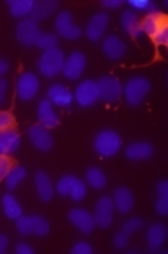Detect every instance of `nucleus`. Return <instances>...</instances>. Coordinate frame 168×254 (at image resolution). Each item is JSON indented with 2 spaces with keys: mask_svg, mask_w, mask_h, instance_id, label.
Masks as SVG:
<instances>
[{
  "mask_svg": "<svg viewBox=\"0 0 168 254\" xmlns=\"http://www.w3.org/2000/svg\"><path fill=\"white\" fill-rule=\"evenodd\" d=\"M144 34H147L154 41V44L165 46L168 41V23L167 16L163 12H151L144 18V21L140 23Z\"/></svg>",
  "mask_w": 168,
  "mask_h": 254,
  "instance_id": "obj_1",
  "label": "nucleus"
},
{
  "mask_svg": "<svg viewBox=\"0 0 168 254\" xmlns=\"http://www.w3.org/2000/svg\"><path fill=\"white\" fill-rule=\"evenodd\" d=\"M149 91H151V82L144 75H135V77L128 79L126 84L123 86L124 100H126V104L133 105V107L142 104L144 98L149 95Z\"/></svg>",
  "mask_w": 168,
  "mask_h": 254,
  "instance_id": "obj_2",
  "label": "nucleus"
},
{
  "mask_svg": "<svg viewBox=\"0 0 168 254\" xmlns=\"http://www.w3.org/2000/svg\"><path fill=\"white\" fill-rule=\"evenodd\" d=\"M121 137L117 131L114 130H102L97 133L95 137V142H93V147L97 151L98 156H104V158H111V156H116L117 153L121 151Z\"/></svg>",
  "mask_w": 168,
  "mask_h": 254,
  "instance_id": "obj_3",
  "label": "nucleus"
},
{
  "mask_svg": "<svg viewBox=\"0 0 168 254\" xmlns=\"http://www.w3.org/2000/svg\"><path fill=\"white\" fill-rule=\"evenodd\" d=\"M65 64V55L60 48H53L48 51H42L41 58L37 62L39 72L44 77H55L56 74H60Z\"/></svg>",
  "mask_w": 168,
  "mask_h": 254,
  "instance_id": "obj_4",
  "label": "nucleus"
},
{
  "mask_svg": "<svg viewBox=\"0 0 168 254\" xmlns=\"http://www.w3.org/2000/svg\"><path fill=\"white\" fill-rule=\"evenodd\" d=\"M16 230L21 235L44 237L49 233V221L42 216H21L16 219Z\"/></svg>",
  "mask_w": 168,
  "mask_h": 254,
  "instance_id": "obj_5",
  "label": "nucleus"
},
{
  "mask_svg": "<svg viewBox=\"0 0 168 254\" xmlns=\"http://www.w3.org/2000/svg\"><path fill=\"white\" fill-rule=\"evenodd\" d=\"M56 193L61 196H70L72 200L79 202L86 196V184L75 176H63L56 183Z\"/></svg>",
  "mask_w": 168,
  "mask_h": 254,
  "instance_id": "obj_6",
  "label": "nucleus"
},
{
  "mask_svg": "<svg viewBox=\"0 0 168 254\" xmlns=\"http://www.w3.org/2000/svg\"><path fill=\"white\" fill-rule=\"evenodd\" d=\"M39 88H41V81L34 72H23L16 81V93L23 102L34 100L39 93Z\"/></svg>",
  "mask_w": 168,
  "mask_h": 254,
  "instance_id": "obj_7",
  "label": "nucleus"
},
{
  "mask_svg": "<svg viewBox=\"0 0 168 254\" xmlns=\"http://www.w3.org/2000/svg\"><path fill=\"white\" fill-rule=\"evenodd\" d=\"M55 28L56 34L63 39H68V41H75L82 35V30L74 23V16H72L70 11H61L56 16Z\"/></svg>",
  "mask_w": 168,
  "mask_h": 254,
  "instance_id": "obj_8",
  "label": "nucleus"
},
{
  "mask_svg": "<svg viewBox=\"0 0 168 254\" xmlns=\"http://www.w3.org/2000/svg\"><path fill=\"white\" fill-rule=\"evenodd\" d=\"M98 88V97L100 100L107 102V104H114L121 98L123 95V86L121 82L117 81L116 77H111V75H105V77H100L97 82Z\"/></svg>",
  "mask_w": 168,
  "mask_h": 254,
  "instance_id": "obj_9",
  "label": "nucleus"
},
{
  "mask_svg": "<svg viewBox=\"0 0 168 254\" xmlns=\"http://www.w3.org/2000/svg\"><path fill=\"white\" fill-rule=\"evenodd\" d=\"M74 100L77 102L81 107H93L100 97H98V88H97V81H91L86 79L82 81L74 91Z\"/></svg>",
  "mask_w": 168,
  "mask_h": 254,
  "instance_id": "obj_10",
  "label": "nucleus"
},
{
  "mask_svg": "<svg viewBox=\"0 0 168 254\" xmlns=\"http://www.w3.org/2000/svg\"><path fill=\"white\" fill-rule=\"evenodd\" d=\"M39 32H41L39 30V23L32 18H25L16 26V39H18L19 44H23L25 48H30V46H35Z\"/></svg>",
  "mask_w": 168,
  "mask_h": 254,
  "instance_id": "obj_11",
  "label": "nucleus"
},
{
  "mask_svg": "<svg viewBox=\"0 0 168 254\" xmlns=\"http://www.w3.org/2000/svg\"><path fill=\"white\" fill-rule=\"evenodd\" d=\"M95 224L100 228H109L114 219V203H112V196H102L98 198L97 205H95Z\"/></svg>",
  "mask_w": 168,
  "mask_h": 254,
  "instance_id": "obj_12",
  "label": "nucleus"
},
{
  "mask_svg": "<svg viewBox=\"0 0 168 254\" xmlns=\"http://www.w3.org/2000/svg\"><path fill=\"white\" fill-rule=\"evenodd\" d=\"M84 68H86V56H84V53L74 51V53H70L68 58H65V64H63L61 72H63V75L67 79L75 81V79H79L82 75Z\"/></svg>",
  "mask_w": 168,
  "mask_h": 254,
  "instance_id": "obj_13",
  "label": "nucleus"
},
{
  "mask_svg": "<svg viewBox=\"0 0 168 254\" xmlns=\"http://www.w3.org/2000/svg\"><path fill=\"white\" fill-rule=\"evenodd\" d=\"M109 21H111V18L107 16V12H97V14H93L90 21H88L86 30H84L86 37L91 42H98L104 37L105 30H107L109 26Z\"/></svg>",
  "mask_w": 168,
  "mask_h": 254,
  "instance_id": "obj_14",
  "label": "nucleus"
},
{
  "mask_svg": "<svg viewBox=\"0 0 168 254\" xmlns=\"http://www.w3.org/2000/svg\"><path fill=\"white\" fill-rule=\"evenodd\" d=\"M102 51L107 56L109 60H121L126 55L128 48L126 42L119 37V35H107L102 41Z\"/></svg>",
  "mask_w": 168,
  "mask_h": 254,
  "instance_id": "obj_15",
  "label": "nucleus"
},
{
  "mask_svg": "<svg viewBox=\"0 0 168 254\" xmlns=\"http://www.w3.org/2000/svg\"><path fill=\"white\" fill-rule=\"evenodd\" d=\"M68 219L82 233H91L95 230V226H97L93 214L88 212L86 209H72L68 212Z\"/></svg>",
  "mask_w": 168,
  "mask_h": 254,
  "instance_id": "obj_16",
  "label": "nucleus"
},
{
  "mask_svg": "<svg viewBox=\"0 0 168 254\" xmlns=\"http://www.w3.org/2000/svg\"><path fill=\"white\" fill-rule=\"evenodd\" d=\"M48 100L51 102L53 105L56 107H68L74 100V93H70L67 86L60 84V82H56V84H51L48 88Z\"/></svg>",
  "mask_w": 168,
  "mask_h": 254,
  "instance_id": "obj_17",
  "label": "nucleus"
},
{
  "mask_svg": "<svg viewBox=\"0 0 168 254\" xmlns=\"http://www.w3.org/2000/svg\"><path fill=\"white\" fill-rule=\"evenodd\" d=\"M167 235H168L167 224L163 223H154L147 230V244H149L151 253H163V244L167 240Z\"/></svg>",
  "mask_w": 168,
  "mask_h": 254,
  "instance_id": "obj_18",
  "label": "nucleus"
},
{
  "mask_svg": "<svg viewBox=\"0 0 168 254\" xmlns=\"http://www.w3.org/2000/svg\"><path fill=\"white\" fill-rule=\"evenodd\" d=\"M28 137H30L32 144L37 147L39 151H49L53 147V135L42 125H35L28 130Z\"/></svg>",
  "mask_w": 168,
  "mask_h": 254,
  "instance_id": "obj_19",
  "label": "nucleus"
},
{
  "mask_svg": "<svg viewBox=\"0 0 168 254\" xmlns=\"http://www.w3.org/2000/svg\"><path fill=\"white\" fill-rule=\"evenodd\" d=\"M112 203H114V209H117V212L128 214L133 209V203H135L131 190H128V188H124V186L117 188V190L114 191V194H112Z\"/></svg>",
  "mask_w": 168,
  "mask_h": 254,
  "instance_id": "obj_20",
  "label": "nucleus"
},
{
  "mask_svg": "<svg viewBox=\"0 0 168 254\" xmlns=\"http://www.w3.org/2000/svg\"><path fill=\"white\" fill-rule=\"evenodd\" d=\"M35 181V190H37V194L39 198L42 202H49V200L55 196V186H53V181L44 170H39L34 177Z\"/></svg>",
  "mask_w": 168,
  "mask_h": 254,
  "instance_id": "obj_21",
  "label": "nucleus"
},
{
  "mask_svg": "<svg viewBox=\"0 0 168 254\" xmlns=\"http://www.w3.org/2000/svg\"><path fill=\"white\" fill-rule=\"evenodd\" d=\"M37 116L41 120V125L46 128H55L56 125L60 123L58 120V114L55 111V105L46 98V100H41L37 105Z\"/></svg>",
  "mask_w": 168,
  "mask_h": 254,
  "instance_id": "obj_22",
  "label": "nucleus"
},
{
  "mask_svg": "<svg viewBox=\"0 0 168 254\" xmlns=\"http://www.w3.org/2000/svg\"><path fill=\"white\" fill-rule=\"evenodd\" d=\"M154 146L151 142H133L126 147V158L131 161H146L153 158Z\"/></svg>",
  "mask_w": 168,
  "mask_h": 254,
  "instance_id": "obj_23",
  "label": "nucleus"
},
{
  "mask_svg": "<svg viewBox=\"0 0 168 254\" xmlns=\"http://www.w3.org/2000/svg\"><path fill=\"white\" fill-rule=\"evenodd\" d=\"M19 144H21V137L14 128L0 131V154H5V156L12 154L14 151H18Z\"/></svg>",
  "mask_w": 168,
  "mask_h": 254,
  "instance_id": "obj_24",
  "label": "nucleus"
},
{
  "mask_svg": "<svg viewBox=\"0 0 168 254\" xmlns=\"http://www.w3.org/2000/svg\"><path fill=\"white\" fill-rule=\"evenodd\" d=\"M121 26L128 35H131L133 39H138L140 35H144L142 28H140V19H138L137 12L135 11H124L121 14Z\"/></svg>",
  "mask_w": 168,
  "mask_h": 254,
  "instance_id": "obj_25",
  "label": "nucleus"
},
{
  "mask_svg": "<svg viewBox=\"0 0 168 254\" xmlns=\"http://www.w3.org/2000/svg\"><path fill=\"white\" fill-rule=\"evenodd\" d=\"M60 2L56 0H41V2H34V7H32V19L35 21H41V19H46L48 16L53 14V11H56Z\"/></svg>",
  "mask_w": 168,
  "mask_h": 254,
  "instance_id": "obj_26",
  "label": "nucleus"
},
{
  "mask_svg": "<svg viewBox=\"0 0 168 254\" xmlns=\"http://www.w3.org/2000/svg\"><path fill=\"white\" fill-rule=\"evenodd\" d=\"M2 209L9 219H18L23 216V207L12 194H4L2 196Z\"/></svg>",
  "mask_w": 168,
  "mask_h": 254,
  "instance_id": "obj_27",
  "label": "nucleus"
},
{
  "mask_svg": "<svg viewBox=\"0 0 168 254\" xmlns=\"http://www.w3.org/2000/svg\"><path fill=\"white\" fill-rule=\"evenodd\" d=\"M7 5L11 9V14L14 18L25 19V16H28L34 7V0H7Z\"/></svg>",
  "mask_w": 168,
  "mask_h": 254,
  "instance_id": "obj_28",
  "label": "nucleus"
},
{
  "mask_svg": "<svg viewBox=\"0 0 168 254\" xmlns=\"http://www.w3.org/2000/svg\"><path fill=\"white\" fill-rule=\"evenodd\" d=\"M86 183L95 190H104L105 184H107V177H105V174L102 172L100 168L91 167L86 170Z\"/></svg>",
  "mask_w": 168,
  "mask_h": 254,
  "instance_id": "obj_29",
  "label": "nucleus"
},
{
  "mask_svg": "<svg viewBox=\"0 0 168 254\" xmlns=\"http://www.w3.org/2000/svg\"><path fill=\"white\" fill-rule=\"evenodd\" d=\"M25 177H26V168L21 167V165H16V167H12L9 170L7 177H5V186L9 190H14V188L19 186L21 181H25Z\"/></svg>",
  "mask_w": 168,
  "mask_h": 254,
  "instance_id": "obj_30",
  "label": "nucleus"
},
{
  "mask_svg": "<svg viewBox=\"0 0 168 254\" xmlns=\"http://www.w3.org/2000/svg\"><path fill=\"white\" fill-rule=\"evenodd\" d=\"M58 35L51 34V32H39L37 41H35V46L41 48L42 51H48V49L58 48Z\"/></svg>",
  "mask_w": 168,
  "mask_h": 254,
  "instance_id": "obj_31",
  "label": "nucleus"
},
{
  "mask_svg": "<svg viewBox=\"0 0 168 254\" xmlns=\"http://www.w3.org/2000/svg\"><path fill=\"white\" fill-rule=\"evenodd\" d=\"M128 4L131 5L133 9H138V11H146V12H156L158 5L156 2H151V0H128ZM131 9V11H133Z\"/></svg>",
  "mask_w": 168,
  "mask_h": 254,
  "instance_id": "obj_32",
  "label": "nucleus"
},
{
  "mask_svg": "<svg viewBox=\"0 0 168 254\" xmlns=\"http://www.w3.org/2000/svg\"><path fill=\"white\" fill-rule=\"evenodd\" d=\"M142 226H144V219H140V217H131V219H128L126 223L123 224L121 230L130 237V235H133V233H137L138 230H142Z\"/></svg>",
  "mask_w": 168,
  "mask_h": 254,
  "instance_id": "obj_33",
  "label": "nucleus"
},
{
  "mask_svg": "<svg viewBox=\"0 0 168 254\" xmlns=\"http://www.w3.org/2000/svg\"><path fill=\"white\" fill-rule=\"evenodd\" d=\"M12 125H14V118H12L11 112L0 111V131L11 130Z\"/></svg>",
  "mask_w": 168,
  "mask_h": 254,
  "instance_id": "obj_34",
  "label": "nucleus"
},
{
  "mask_svg": "<svg viewBox=\"0 0 168 254\" xmlns=\"http://www.w3.org/2000/svg\"><path fill=\"white\" fill-rule=\"evenodd\" d=\"M11 168H12V163H11V160H9V156L0 154V181H5V177H7Z\"/></svg>",
  "mask_w": 168,
  "mask_h": 254,
  "instance_id": "obj_35",
  "label": "nucleus"
},
{
  "mask_svg": "<svg viewBox=\"0 0 168 254\" xmlns=\"http://www.w3.org/2000/svg\"><path fill=\"white\" fill-rule=\"evenodd\" d=\"M112 244H114L116 249H126L128 247V235L121 230V232H117L116 235L112 237Z\"/></svg>",
  "mask_w": 168,
  "mask_h": 254,
  "instance_id": "obj_36",
  "label": "nucleus"
},
{
  "mask_svg": "<svg viewBox=\"0 0 168 254\" xmlns=\"http://www.w3.org/2000/svg\"><path fill=\"white\" fill-rule=\"evenodd\" d=\"M72 254H93V247L88 242H77L72 247Z\"/></svg>",
  "mask_w": 168,
  "mask_h": 254,
  "instance_id": "obj_37",
  "label": "nucleus"
},
{
  "mask_svg": "<svg viewBox=\"0 0 168 254\" xmlns=\"http://www.w3.org/2000/svg\"><path fill=\"white\" fill-rule=\"evenodd\" d=\"M156 210L161 216H167L168 214V194H160V198L156 202Z\"/></svg>",
  "mask_w": 168,
  "mask_h": 254,
  "instance_id": "obj_38",
  "label": "nucleus"
},
{
  "mask_svg": "<svg viewBox=\"0 0 168 254\" xmlns=\"http://www.w3.org/2000/svg\"><path fill=\"white\" fill-rule=\"evenodd\" d=\"M7 81H5L4 77H0V105L2 104H5V98H7Z\"/></svg>",
  "mask_w": 168,
  "mask_h": 254,
  "instance_id": "obj_39",
  "label": "nucleus"
},
{
  "mask_svg": "<svg viewBox=\"0 0 168 254\" xmlns=\"http://www.w3.org/2000/svg\"><path fill=\"white\" fill-rule=\"evenodd\" d=\"M16 254H34V247L28 246L26 242H19L16 246Z\"/></svg>",
  "mask_w": 168,
  "mask_h": 254,
  "instance_id": "obj_40",
  "label": "nucleus"
},
{
  "mask_svg": "<svg viewBox=\"0 0 168 254\" xmlns=\"http://www.w3.org/2000/svg\"><path fill=\"white\" fill-rule=\"evenodd\" d=\"M123 4H124L123 0H104V2H102V5H104V7H107V9H117V7H121Z\"/></svg>",
  "mask_w": 168,
  "mask_h": 254,
  "instance_id": "obj_41",
  "label": "nucleus"
},
{
  "mask_svg": "<svg viewBox=\"0 0 168 254\" xmlns=\"http://www.w3.org/2000/svg\"><path fill=\"white\" fill-rule=\"evenodd\" d=\"M7 247H9V237L4 235V233H0V254L7 253Z\"/></svg>",
  "mask_w": 168,
  "mask_h": 254,
  "instance_id": "obj_42",
  "label": "nucleus"
},
{
  "mask_svg": "<svg viewBox=\"0 0 168 254\" xmlns=\"http://www.w3.org/2000/svg\"><path fill=\"white\" fill-rule=\"evenodd\" d=\"M158 194H168V181H160V183H158Z\"/></svg>",
  "mask_w": 168,
  "mask_h": 254,
  "instance_id": "obj_43",
  "label": "nucleus"
},
{
  "mask_svg": "<svg viewBox=\"0 0 168 254\" xmlns=\"http://www.w3.org/2000/svg\"><path fill=\"white\" fill-rule=\"evenodd\" d=\"M9 70V64L7 60H4V58H0V77H4V74Z\"/></svg>",
  "mask_w": 168,
  "mask_h": 254,
  "instance_id": "obj_44",
  "label": "nucleus"
}]
</instances>
